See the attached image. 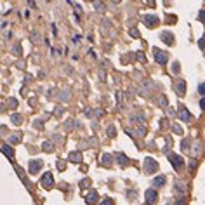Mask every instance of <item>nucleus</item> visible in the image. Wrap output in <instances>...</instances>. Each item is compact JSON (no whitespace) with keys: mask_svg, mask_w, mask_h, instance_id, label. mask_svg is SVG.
<instances>
[{"mask_svg":"<svg viewBox=\"0 0 205 205\" xmlns=\"http://www.w3.org/2000/svg\"><path fill=\"white\" fill-rule=\"evenodd\" d=\"M40 183H42V186H43V188H47V190H50V188L54 186V176H52L50 172H45V174L42 176V179H40Z\"/></svg>","mask_w":205,"mask_h":205,"instance_id":"20e7f679","label":"nucleus"},{"mask_svg":"<svg viewBox=\"0 0 205 205\" xmlns=\"http://www.w3.org/2000/svg\"><path fill=\"white\" fill-rule=\"evenodd\" d=\"M184 202H186L184 198H177V200H176V205H184Z\"/></svg>","mask_w":205,"mask_h":205,"instance_id":"c85d7f7f","label":"nucleus"},{"mask_svg":"<svg viewBox=\"0 0 205 205\" xmlns=\"http://www.w3.org/2000/svg\"><path fill=\"white\" fill-rule=\"evenodd\" d=\"M21 137H23L21 132H14V134L9 136V143H10V144H17V143L21 141Z\"/></svg>","mask_w":205,"mask_h":205,"instance_id":"4468645a","label":"nucleus"},{"mask_svg":"<svg viewBox=\"0 0 205 205\" xmlns=\"http://www.w3.org/2000/svg\"><path fill=\"white\" fill-rule=\"evenodd\" d=\"M14 54H16V56L21 54V45H16V47H14Z\"/></svg>","mask_w":205,"mask_h":205,"instance_id":"bb28decb","label":"nucleus"},{"mask_svg":"<svg viewBox=\"0 0 205 205\" xmlns=\"http://www.w3.org/2000/svg\"><path fill=\"white\" fill-rule=\"evenodd\" d=\"M130 35H132L134 38H137V37H139V31H137L136 28H132V30H130Z\"/></svg>","mask_w":205,"mask_h":205,"instance_id":"a878e982","label":"nucleus"},{"mask_svg":"<svg viewBox=\"0 0 205 205\" xmlns=\"http://www.w3.org/2000/svg\"><path fill=\"white\" fill-rule=\"evenodd\" d=\"M198 17H200V19H202V21H204V19H205V12H204V10H202V12H200V16H198Z\"/></svg>","mask_w":205,"mask_h":205,"instance_id":"e433bc0d","label":"nucleus"},{"mask_svg":"<svg viewBox=\"0 0 205 205\" xmlns=\"http://www.w3.org/2000/svg\"><path fill=\"white\" fill-rule=\"evenodd\" d=\"M200 108L205 110V97H202V101H200Z\"/></svg>","mask_w":205,"mask_h":205,"instance_id":"473e14b6","label":"nucleus"},{"mask_svg":"<svg viewBox=\"0 0 205 205\" xmlns=\"http://www.w3.org/2000/svg\"><path fill=\"white\" fill-rule=\"evenodd\" d=\"M136 57H137L139 61H143V63H146V57H144V54H143V52H137V54H136Z\"/></svg>","mask_w":205,"mask_h":205,"instance_id":"4be33fe9","label":"nucleus"},{"mask_svg":"<svg viewBox=\"0 0 205 205\" xmlns=\"http://www.w3.org/2000/svg\"><path fill=\"white\" fill-rule=\"evenodd\" d=\"M198 92H200L202 96H205V82H204V84H200V85H198Z\"/></svg>","mask_w":205,"mask_h":205,"instance_id":"5701e85b","label":"nucleus"},{"mask_svg":"<svg viewBox=\"0 0 205 205\" xmlns=\"http://www.w3.org/2000/svg\"><path fill=\"white\" fill-rule=\"evenodd\" d=\"M97 198H99V197H97V191H94V190H92L90 193H87V195H85V202H87L89 205L96 204V202H97Z\"/></svg>","mask_w":205,"mask_h":205,"instance_id":"9b49d317","label":"nucleus"},{"mask_svg":"<svg viewBox=\"0 0 205 205\" xmlns=\"http://www.w3.org/2000/svg\"><path fill=\"white\" fill-rule=\"evenodd\" d=\"M9 103H10V106H12V108H14V106H17V101H16V99H10Z\"/></svg>","mask_w":205,"mask_h":205,"instance_id":"2f4dec72","label":"nucleus"},{"mask_svg":"<svg viewBox=\"0 0 205 205\" xmlns=\"http://www.w3.org/2000/svg\"><path fill=\"white\" fill-rule=\"evenodd\" d=\"M160 40L165 42L167 45H172V43H174V37H172L170 31H162V33H160Z\"/></svg>","mask_w":205,"mask_h":205,"instance_id":"6e6552de","label":"nucleus"},{"mask_svg":"<svg viewBox=\"0 0 205 205\" xmlns=\"http://www.w3.org/2000/svg\"><path fill=\"white\" fill-rule=\"evenodd\" d=\"M68 160H71V162H82V153L80 151H71L68 155Z\"/></svg>","mask_w":205,"mask_h":205,"instance_id":"f3484780","label":"nucleus"},{"mask_svg":"<svg viewBox=\"0 0 205 205\" xmlns=\"http://www.w3.org/2000/svg\"><path fill=\"white\" fill-rule=\"evenodd\" d=\"M144 197H146V202H148V204H155L157 198H158V195H157L155 190H148V191L144 193Z\"/></svg>","mask_w":205,"mask_h":205,"instance_id":"9d476101","label":"nucleus"},{"mask_svg":"<svg viewBox=\"0 0 205 205\" xmlns=\"http://www.w3.org/2000/svg\"><path fill=\"white\" fill-rule=\"evenodd\" d=\"M153 56H155V61H157L158 64H165V63H167V52H164V50H160V49H157V47H155V50H153Z\"/></svg>","mask_w":205,"mask_h":205,"instance_id":"39448f33","label":"nucleus"},{"mask_svg":"<svg viewBox=\"0 0 205 205\" xmlns=\"http://www.w3.org/2000/svg\"><path fill=\"white\" fill-rule=\"evenodd\" d=\"M176 92H177L179 97H183V96L186 94V82H184V80H179V82L176 84Z\"/></svg>","mask_w":205,"mask_h":205,"instance_id":"1a4fd4ad","label":"nucleus"},{"mask_svg":"<svg viewBox=\"0 0 205 205\" xmlns=\"http://www.w3.org/2000/svg\"><path fill=\"white\" fill-rule=\"evenodd\" d=\"M101 205H113V200H111V198H104V200L101 202Z\"/></svg>","mask_w":205,"mask_h":205,"instance_id":"393cba45","label":"nucleus"},{"mask_svg":"<svg viewBox=\"0 0 205 205\" xmlns=\"http://www.w3.org/2000/svg\"><path fill=\"white\" fill-rule=\"evenodd\" d=\"M111 162H113V155H110V153H104V155L101 157V164H103L104 167L111 165Z\"/></svg>","mask_w":205,"mask_h":205,"instance_id":"2eb2a0df","label":"nucleus"},{"mask_svg":"<svg viewBox=\"0 0 205 205\" xmlns=\"http://www.w3.org/2000/svg\"><path fill=\"white\" fill-rule=\"evenodd\" d=\"M89 184H90V181H89V179H84V181L80 183V186H89Z\"/></svg>","mask_w":205,"mask_h":205,"instance_id":"c756f323","label":"nucleus"},{"mask_svg":"<svg viewBox=\"0 0 205 205\" xmlns=\"http://www.w3.org/2000/svg\"><path fill=\"white\" fill-rule=\"evenodd\" d=\"M42 160H30V164H28V169H30V174H37L40 169H42Z\"/></svg>","mask_w":205,"mask_h":205,"instance_id":"0eeeda50","label":"nucleus"},{"mask_svg":"<svg viewBox=\"0 0 205 205\" xmlns=\"http://www.w3.org/2000/svg\"><path fill=\"white\" fill-rule=\"evenodd\" d=\"M160 106H167V99H165L164 96L160 97Z\"/></svg>","mask_w":205,"mask_h":205,"instance_id":"cd10ccee","label":"nucleus"},{"mask_svg":"<svg viewBox=\"0 0 205 205\" xmlns=\"http://www.w3.org/2000/svg\"><path fill=\"white\" fill-rule=\"evenodd\" d=\"M106 134H108L110 137H115V134H117V132H115V127H113V125H110V127L106 129Z\"/></svg>","mask_w":205,"mask_h":205,"instance_id":"aec40b11","label":"nucleus"},{"mask_svg":"<svg viewBox=\"0 0 205 205\" xmlns=\"http://www.w3.org/2000/svg\"><path fill=\"white\" fill-rule=\"evenodd\" d=\"M136 132H139V137H143V136L146 134V130H144V127H139V129H136Z\"/></svg>","mask_w":205,"mask_h":205,"instance_id":"b1692460","label":"nucleus"},{"mask_svg":"<svg viewBox=\"0 0 205 205\" xmlns=\"http://www.w3.org/2000/svg\"><path fill=\"white\" fill-rule=\"evenodd\" d=\"M143 23L148 26V28H155L157 24H158V17L157 16H143Z\"/></svg>","mask_w":205,"mask_h":205,"instance_id":"423d86ee","label":"nucleus"},{"mask_svg":"<svg viewBox=\"0 0 205 205\" xmlns=\"http://www.w3.org/2000/svg\"><path fill=\"white\" fill-rule=\"evenodd\" d=\"M61 113H63V108H61V106H59V108H57V110H56V115H61Z\"/></svg>","mask_w":205,"mask_h":205,"instance_id":"c9c22d12","label":"nucleus"},{"mask_svg":"<svg viewBox=\"0 0 205 205\" xmlns=\"http://www.w3.org/2000/svg\"><path fill=\"white\" fill-rule=\"evenodd\" d=\"M165 181H167V179H165V176H157L151 183H153V188H160V186H164V184H165Z\"/></svg>","mask_w":205,"mask_h":205,"instance_id":"ddd939ff","label":"nucleus"},{"mask_svg":"<svg viewBox=\"0 0 205 205\" xmlns=\"http://www.w3.org/2000/svg\"><path fill=\"white\" fill-rule=\"evenodd\" d=\"M42 150H43L45 153H50V151H52V144H50L49 141H45V143L42 144Z\"/></svg>","mask_w":205,"mask_h":205,"instance_id":"a211bd4d","label":"nucleus"},{"mask_svg":"<svg viewBox=\"0 0 205 205\" xmlns=\"http://www.w3.org/2000/svg\"><path fill=\"white\" fill-rule=\"evenodd\" d=\"M188 144H190V143H188V139H186V141H183V150H188V148H190Z\"/></svg>","mask_w":205,"mask_h":205,"instance_id":"7c9ffc66","label":"nucleus"},{"mask_svg":"<svg viewBox=\"0 0 205 205\" xmlns=\"http://www.w3.org/2000/svg\"><path fill=\"white\" fill-rule=\"evenodd\" d=\"M169 160H170V164H172V167L176 169V170H179V169H183V158L179 157V155H176V153H169Z\"/></svg>","mask_w":205,"mask_h":205,"instance_id":"7ed1b4c3","label":"nucleus"},{"mask_svg":"<svg viewBox=\"0 0 205 205\" xmlns=\"http://www.w3.org/2000/svg\"><path fill=\"white\" fill-rule=\"evenodd\" d=\"M172 132H174V134H183V129H181L177 124H174V125H172Z\"/></svg>","mask_w":205,"mask_h":205,"instance_id":"412c9836","label":"nucleus"},{"mask_svg":"<svg viewBox=\"0 0 205 205\" xmlns=\"http://www.w3.org/2000/svg\"><path fill=\"white\" fill-rule=\"evenodd\" d=\"M172 70H174V71H177V70H179V64H177V63H174V64H172Z\"/></svg>","mask_w":205,"mask_h":205,"instance_id":"f704fd0d","label":"nucleus"},{"mask_svg":"<svg viewBox=\"0 0 205 205\" xmlns=\"http://www.w3.org/2000/svg\"><path fill=\"white\" fill-rule=\"evenodd\" d=\"M94 7H96V9H103V3H101V2H97V3H94Z\"/></svg>","mask_w":205,"mask_h":205,"instance_id":"72a5a7b5","label":"nucleus"},{"mask_svg":"<svg viewBox=\"0 0 205 205\" xmlns=\"http://www.w3.org/2000/svg\"><path fill=\"white\" fill-rule=\"evenodd\" d=\"M2 151H3V155H5L7 158H10V160L14 158V151L10 150V146H9V144H2Z\"/></svg>","mask_w":205,"mask_h":205,"instance_id":"dca6fc26","label":"nucleus"},{"mask_svg":"<svg viewBox=\"0 0 205 205\" xmlns=\"http://www.w3.org/2000/svg\"><path fill=\"white\" fill-rule=\"evenodd\" d=\"M115 158H117V162H118V165H120V167H125V165L129 164V158H127L124 153H117V155H115Z\"/></svg>","mask_w":205,"mask_h":205,"instance_id":"f8f14e48","label":"nucleus"},{"mask_svg":"<svg viewBox=\"0 0 205 205\" xmlns=\"http://www.w3.org/2000/svg\"><path fill=\"white\" fill-rule=\"evenodd\" d=\"M10 120H12V124H16V125H21V122H23V120H21V115H12Z\"/></svg>","mask_w":205,"mask_h":205,"instance_id":"6ab92c4d","label":"nucleus"},{"mask_svg":"<svg viewBox=\"0 0 205 205\" xmlns=\"http://www.w3.org/2000/svg\"><path fill=\"white\" fill-rule=\"evenodd\" d=\"M177 117H179L183 122H190V120H191V113L188 111V108H186L184 104H179V108H177Z\"/></svg>","mask_w":205,"mask_h":205,"instance_id":"f03ea898","label":"nucleus"},{"mask_svg":"<svg viewBox=\"0 0 205 205\" xmlns=\"http://www.w3.org/2000/svg\"><path fill=\"white\" fill-rule=\"evenodd\" d=\"M144 170H146L148 174H153V172H157V170H158V162H157L155 158L148 157V158L144 160Z\"/></svg>","mask_w":205,"mask_h":205,"instance_id":"f257e3e1","label":"nucleus"}]
</instances>
